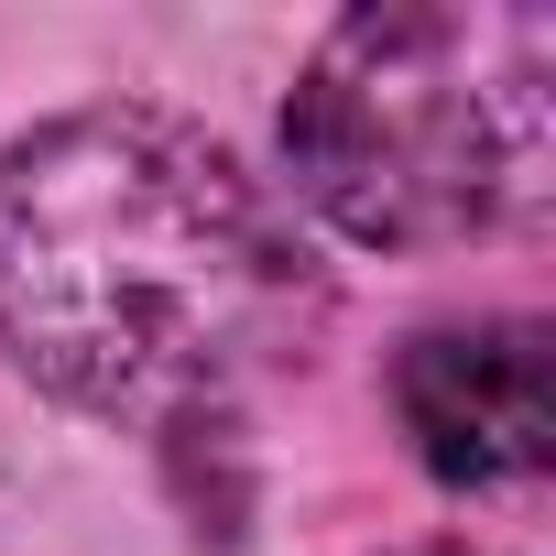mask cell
Masks as SVG:
<instances>
[{
  "mask_svg": "<svg viewBox=\"0 0 556 556\" xmlns=\"http://www.w3.org/2000/svg\"><path fill=\"white\" fill-rule=\"evenodd\" d=\"M317 273L273 197L175 110H77L0 153V350L121 426H229L306 350Z\"/></svg>",
  "mask_w": 556,
  "mask_h": 556,
  "instance_id": "cell-1",
  "label": "cell"
},
{
  "mask_svg": "<svg viewBox=\"0 0 556 556\" xmlns=\"http://www.w3.org/2000/svg\"><path fill=\"white\" fill-rule=\"evenodd\" d=\"M393 404H404L415 458L447 491H534L556 458V393H545V328L534 317L426 328L393 361Z\"/></svg>",
  "mask_w": 556,
  "mask_h": 556,
  "instance_id": "cell-3",
  "label": "cell"
},
{
  "mask_svg": "<svg viewBox=\"0 0 556 556\" xmlns=\"http://www.w3.org/2000/svg\"><path fill=\"white\" fill-rule=\"evenodd\" d=\"M393 556H469V545H393Z\"/></svg>",
  "mask_w": 556,
  "mask_h": 556,
  "instance_id": "cell-4",
  "label": "cell"
},
{
  "mask_svg": "<svg viewBox=\"0 0 556 556\" xmlns=\"http://www.w3.org/2000/svg\"><path fill=\"white\" fill-rule=\"evenodd\" d=\"M285 164L371 251L534 229L556 186V23L523 0L350 12L285 99Z\"/></svg>",
  "mask_w": 556,
  "mask_h": 556,
  "instance_id": "cell-2",
  "label": "cell"
}]
</instances>
